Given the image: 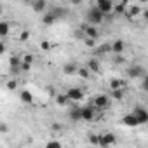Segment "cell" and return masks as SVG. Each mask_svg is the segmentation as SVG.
Masks as SVG:
<instances>
[{"mask_svg": "<svg viewBox=\"0 0 148 148\" xmlns=\"http://www.w3.org/2000/svg\"><path fill=\"white\" fill-rule=\"evenodd\" d=\"M105 16H106V14H103V12L94 5V7H91V9L87 11V23L98 26V25H101V23L105 21Z\"/></svg>", "mask_w": 148, "mask_h": 148, "instance_id": "6da1fadb", "label": "cell"}, {"mask_svg": "<svg viewBox=\"0 0 148 148\" xmlns=\"http://www.w3.org/2000/svg\"><path fill=\"white\" fill-rule=\"evenodd\" d=\"M64 94H66V96H68V99H70V101H73V103H79V101H82V99H84V91H82L80 87H70Z\"/></svg>", "mask_w": 148, "mask_h": 148, "instance_id": "7a4b0ae2", "label": "cell"}, {"mask_svg": "<svg viewBox=\"0 0 148 148\" xmlns=\"http://www.w3.org/2000/svg\"><path fill=\"white\" fill-rule=\"evenodd\" d=\"M132 113H134V117L138 119V122H139V125H145V124H148V110L146 108H143V106H134V110H132Z\"/></svg>", "mask_w": 148, "mask_h": 148, "instance_id": "3957f363", "label": "cell"}, {"mask_svg": "<svg viewBox=\"0 0 148 148\" xmlns=\"http://www.w3.org/2000/svg\"><path fill=\"white\" fill-rule=\"evenodd\" d=\"M146 73H145V70H143V66H139V64H131L129 68H127V77L129 79H141V77H145Z\"/></svg>", "mask_w": 148, "mask_h": 148, "instance_id": "277c9868", "label": "cell"}, {"mask_svg": "<svg viewBox=\"0 0 148 148\" xmlns=\"http://www.w3.org/2000/svg\"><path fill=\"white\" fill-rule=\"evenodd\" d=\"M96 7L103 12V14H110L113 12V4H112V0H96Z\"/></svg>", "mask_w": 148, "mask_h": 148, "instance_id": "5b68a950", "label": "cell"}, {"mask_svg": "<svg viewBox=\"0 0 148 148\" xmlns=\"http://www.w3.org/2000/svg\"><path fill=\"white\" fill-rule=\"evenodd\" d=\"M108 105H110V98H108V96L98 94V96L94 98V106H96L98 110H105V108H108Z\"/></svg>", "mask_w": 148, "mask_h": 148, "instance_id": "8992f818", "label": "cell"}, {"mask_svg": "<svg viewBox=\"0 0 148 148\" xmlns=\"http://www.w3.org/2000/svg\"><path fill=\"white\" fill-rule=\"evenodd\" d=\"M94 108H96L94 105L92 106H80V110H82V120L84 122H91L94 119V115H96V110Z\"/></svg>", "mask_w": 148, "mask_h": 148, "instance_id": "52a82bcc", "label": "cell"}, {"mask_svg": "<svg viewBox=\"0 0 148 148\" xmlns=\"http://www.w3.org/2000/svg\"><path fill=\"white\" fill-rule=\"evenodd\" d=\"M68 119L71 122H80L82 120V110H80V106H71L68 110Z\"/></svg>", "mask_w": 148, "mask_h": 148, "instance_id": "ba28073f", "label": "cell"}, {"mask_svg": "<svg viewBox=\"0 0 148 148\" xmlns=\"http://www.w3.org/2000/svg\"><path fill=\"white\" fill-rule=\"evenodd\" d=\"M59 19H58V16L52 12V11H45L44 12V16H42V23L45 25V26H52L54 23H58Z\"/></svg>", "mask_w": 148, "mask_h": 148, "instance_id": "9c48e42d", "label": "cell"}, {"mask_svg": "<svg viewBox=\"0 0 148 148\" xmlns=\"http://www.w3.org/2000/svg\"><path fill=\"white\" fill-rule=\"evenodd\" d=\"M30 5H32V9H33L37 14H42V12L47 11V0H33Z\"/></svg>", "mask_w": 148, "mask_h": 148, "instance_id": "30bf717a", "label": "cell"}, {"mask_svg": "<svg viewBox=\"0 0 148 148\" xmlns=\"http://www.w3.org/2000/svg\"><path fill=\"white\" fill-rule=\"evenodd\" d=\"M122 124L127 125V127H138V125H139V122H138V119L134 117L132 112H131V113H125V115L122 117Z\"/></svg>", "mask_w": 148, "mask_h": 148, "instance_id": "8fae6325", "label": "cell"}, {"mask_svg": "<svg viewBox=\"0 0 148 148\" xmlns=\"http://www.w3.org/2000/svg\"><path fill=\"white\" fill-rule=\"evenodd\" d=\"M110 51H112L113 54H122V52L125 51V44H124V40H115V42H112Z\"/></svg>", "mask_w": 148, "mask_h": 148, "instance_id": "7c38bea8", "label": "cell"}, {"mask_svg": "<svg viewBox=\"0 0 148 148\" xmlns=\"http://www.w3.org/2000/svg\"><path fill=\"white\" fill-rule=\"evenodd\" d=\"M115 143H117V139H115L113 134H110V132L101 134V146H112V145H115Z\"/></svg>", "mask_w": 148, "mask_h": 148, "instance_id": "4fadbf2b", "label": "cell"}, {"mask_svg": "<svg viewBox=\"0 0 148 148\" xmlns=\"http://www.w3.org/2000/svg\"><path fill=\"white\" fill-rule=\"evenodd\" d=\"M87 68L92 71V73H98L99 70H101V64H99V59L98 58H91L89 61H87Z\"/></svg>", "mask_w": 148, "mask_h": 148, "instance_id": "5bb4252c", "label": "cell"}, {"mask_svg": "<svg viewBox=\"0 0 148 148\" xmlns=\"http://www.w3.org/2000/svg\"><path fill=\"white\" fill-rule=\"evenodd\" d=\"M63 73H64V75H73V73H79V66H77L75 63H68V64H64Z\"/></svg>", "mask_w": 148, "mask_h": 148, "instance_id": "9a60e30c", "label": "cell"}, {"mask_svg": "<svg viewBox=\"0 0 148 148\" xmlns=\"http://www.w3.org/2000/svg\"><path fill=\"white\" fill-rule=\"evenodd\" d=\"M32 64H33V56L32 54H28V56H25L23 58V63H21V70H30L32 68Z\"/></svg>", "mask_w": 148, "mask_h": 148, "instance_id": "2e32d148", "label": "cell"}, {"mask_svg": "<svg viewBox=\"0 0 148 148\" xmlns=\"http://www.w3.org/2000/svg\"><path fill=\"white\" fill-rule=\"evenodd\" d=\"M19 98H21V101H23V103H28V105H30V103H33V96H32V92H30V91H26V89H25V91H21Z\"/></svg>", "mask_w": 148, "mask_h": 148, "instance_id": "e0dca14e", "label": "cell"}, {"mask_svg": "<svg viewBox=\"0 0 148 148\" xmlns=\"http://www.w3.org/2000/svg\"><path fill=\"white\" fill-rule=\"evenodd\" d=\"M21 63H23V61H21L19 58H16V56H14V58H11V70H12V71L21 70Z\"/></svg>", "mask_w": 148, "mask_h": 148, "instance_id": "ac0fdd59", "label": "cell"}, {"mask_svg": "<svg viewBox=\"0 0 148 148\" xmlns=\"http://www.w3.org/2000/svg\"><path fill=\"white\" fill-rule=\"evenodd\" d=\"M7 35H9V23L7 21H2V23H0V37L5 38Z\"/></svg>", "mask_w": 148, "mask_h": 148, "instance_id": "d6986e66", "label": "cell"}, {"mask_svg": "<svg viewBox=\"0 0 148 148\" xmlns=\"http://www.w3.org/2000/svg\"><path fill=\"white\" fill-rule=\"evenodd\" d=\"M113 12H117V14H125L127 12V4H117L115 7H113Z\"/></svg>", "mask_w": 148, "mask_h": 148, "instance_id": "ffe728a7", "label": "cell"}, {"mask_svg": "<svg viewBox=\"0 0 148 148\" xmlns=\"http://www.w3.org/2000/svg\"><path fill=\"white\" fill-rule=\"evenodd\" d=\"M112 98H113V99H122V98H124V87L112 89Z\"/></svg>", "mask_w": 148, "mask_h": 148, "instance_id": "44dd1931", "label": "cell"}, {"mask_svg": "<svg viewBox=\"0 0 148 148\" xmlns=\"http://www.w3.org/2000/svg\"><path fill=\"white\" fill-rule=\"evenodd\" d=\"M89 141H91V145L101 146V134H89Z\"/></svg>", "mask_w": 148, "mask_h": 148, "instance_id": "7402d4cb", "label": "cell"}, {"mask_svg": "<svg viewBox=\"0 0 148 148\" xmlns=\"http://www.w3.org/2000/svg\"><path fill=\"white\" fill-rule=\"evenodd\" d=\"M110 87H112V89L124 87V82H122V80H119V79H112V80H110Z\"/></svg>", "mask_w": 148, "mask_h": 148, "instance_id": "603a6c76", "label": "cell"}, {"mask_svg": "<svg viewBox=\"0 0 148 148\" xmlns=\"http://www.w3.org/2000/svg\"><path fill=\"white\" fill-rule=\"evenodd\" d=\"M139 87H141V91H145V92H148V75H145V77H141V82H139Z\"/></svg>", "mask_w": 148, "mask_h": 148, "instance_id": "cb8c5ba5", "label": "cell"}, {"mask_svg": "<svg viewBox=\"0 0 148 148\" xmlns=\"http://www.w3.org/2000/svg\"><path fill=\"white\" fill-rule=\"evenodd\" d=\"M79 75H80L82 79H87V77L91 75V70H89L87 66H84V68H79Z\"/></svg>", "mask_w": 148, "mask_h": 148, "instance_id": "d4e9b609", "label": "cell"}, {"mask_svg": "<svg viewBox=\"0 0 148 148\" xmlns=\"http://www.w3.org/2000/svg\"><path fill=\"white\" fill-rule=\"evenodd\" d=\"M52 12H54V14H56V16H58V19H61V18H64V14H66V12H64V9H63V7H56V9H54V11H52Z\"/></svg>", "mask_w": 148, "mask_h": 148, "instance_id": "484cf974", "label": "cell"}, {"mask_svg": "<svg viewBox=\"0 0 148 148\" xmlns=\"http://www.w3.org/2000/svg\"><path fill=\"white\" fill-rule=\"evenodd\" d=\"M138 14H139V7H131V9H129V16H131V18H136Z\"/></svg>", "mask_w": 148, "mask_h": 148, "instance_id": "4316f807", "label": "cell"}, {"mask_svg": "<svg viewBox=\"0 0 148 148\" xmlns=\"http://www.w3.org/2000/svg\"><path fill=\"white\" fill-rule=\"evenodd\" d=\"M45 146H47V148H59V146H61V143H59V141H49Z\"/></svg>", "mask_w": 148, "mask_h": 148, "instance_id": "83f0119b", "label": "cell"}, {"mask_svg": "<svg viewBox=\"0 0 148 148\" xmlns=\"http://www.w3.org/2000/svg\"><path fill=\"white\" fill-rule=\"evenodd\" d=\"M7 87H9V89H16V80H14V82H9Z\"/></svg>", "mask_w": 148, "mask_h": 148, "instance_id": "f1b7e54d", "label": "cell"}, {"mask_svg": "<svg viewBox=\"0 0 148 148\" xmlns=\"http://www.w3.org/2000/svg\"><path fill=\"white\" fill-rule=\"evenodd\" d=\"M143 18L148 21V9H145V11H143Z\"/></svg>", "mask_w": 148, "mask_h": 148, "instance_id": "f546056e", "label": "cell"}, {"mask_svg": "<svg viewBox=\"0 0 148 148\" xmlns=\"http://www.w3.org/2000/svg\"><path fill=\"white\" fill-rule=\"evenodd\" d=\"M4 51H5V44L2 42V44H0V52H4Z\"/></svg>", "mask_w": 148, "mask_h": 148, "instance_id": "4dcf8cb0", "label": "cell"}, {"mask_svg": "<svg viewBox=\"0 0 148 148\" xmlns=\"http://www.w3.org/2000/svg\"><path fill=\"white\" fill-rule=\"evenodd\" d=\"M82 0H71V4H80Z\"/></svg>", "mask_w": 148, "mask_h": 148, "instance_id": "1f68e13d", "label": "cell"}, {"mask_svg": "<svg viewBox=\"0 0 148 148\" xmlns=\"http://www.w3.org/2000/svg\"><path fill=\"white\" fill-rule=\"evenodd\" d=\"M23 2H26V4H32V2H33V0H23Z\"/></svg>", "mask_w": 148, "mask_h": 148, "instance_id": "d6a6232c", "label": "cell"}, {"mask_svg": "<svg viewBox=\"0 0 148 148\" xmlns=\"http://www.w3.org/2000/svg\"><path fill=\"white\" fill-rule=\"evenodd\" d=\"M120 2H122V4H129V0H120Z\"/></svg>", "mask_w": 148, "mask_h": 148, "instance_id": "836d02e7", "label": "cell"}, {"mask_svg": "<svg viewBox=\"0 0 148 148\" xmlns=\"http://www.w3.org/2000/svg\"><path fill=\"white\" fill-rule=\"evenodd\" d=\"M139 2H141V4H146V2H148V0H139Z\"/></svg>", "mask_w": 148, "mask_h": 148, "instance_id": "e575fe53", "label": "cell"}]
</instances>
